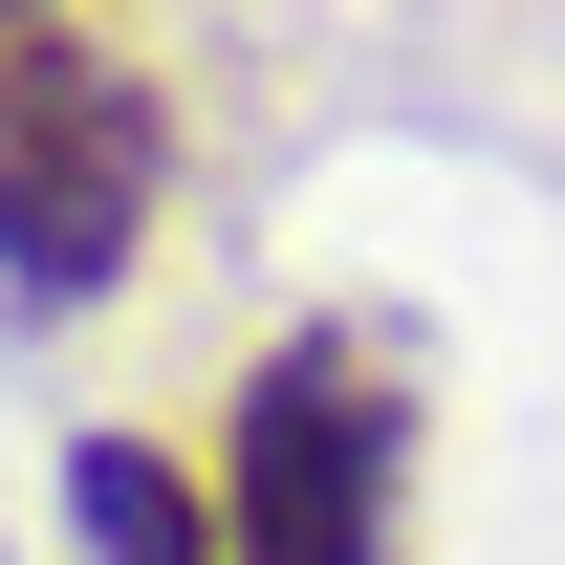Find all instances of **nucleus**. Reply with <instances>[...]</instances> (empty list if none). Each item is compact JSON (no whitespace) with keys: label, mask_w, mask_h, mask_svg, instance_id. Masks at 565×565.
Listing matches in <instances>:
<instances>
[{"label":"nucleus","mask_w":565,"mask_h":565,"mask_svg":"<svg viewBox=\"0 0 565 565\" xmlns=\"http://www.w3.org/2000/svg\"><path fill=\"white\" fill-rule=\"evenodd\" d=\"M174 239V87L109 22H22L0 44V305H131Z\"/></svg>","instance_id":"obj_2"},{"label":"nucleus","mask_w":565,"mask_h":565,"mask_svg":"<svg viewBox=\"0 0 565 565\" xmlns=\"http://www.w3.org/2000/svg\"><path fill=\"white\" fill-rule=\"evenodd\" d=\"M22 22H66V0H0V44H22Z\"/></svg>","instance_id":"obj_4"},{"label":"nucleus","mask_w":565,"mask_h":565,"mask_svg":"<svg viewBox=\"0 0 565 565\" xmlns=\"http://www.w3.org/2000/svg\"><path fill=\"white\" fill-rule=\"evenodd\" d=\"M66 565H217V479L152 414H87L66 435Z\"/></svg>","instance_id":"obj_3"},{"label":"nucleus","mask_w":565,"mask_h":565,"mask_svg":"<svg viewBox=\"0 0 565 565\" xmlns=\"http://www.w3.org/2000/svg\"><path fill=\"white\" fill-rule=\"evenodd\" d=\"M414 349L392 327H349V305H305V327H262V349L217 370V565H414Z\"/></svg>","instance_id":"obj_1"}]
</instances>
